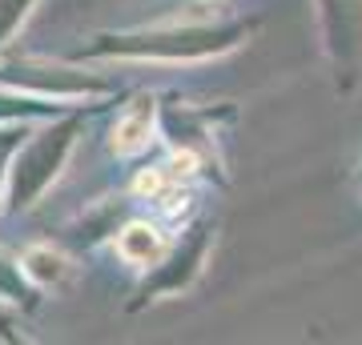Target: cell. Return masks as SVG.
Returning a JSON list of instances; mask_svg holds the SVG:
<instances>
[{
  "instance_id": "cell-1",
  "label": "cell",
  "mask_w": 362,
  "mask_h": 345,
  "mask_svg": "<svg viewBox=\"0 0 362 345\" xmlns=\"http://www.w3.org/2000/svg\"><path fill=\"white\" fill-rule=\"evenodd\" d=\"M322 8L326 52L342 89L362 80V0H318Z\"/></svg>"
},
{
  "instance_id": "cell-2",
  "label": "cell",
  "mask_w": 362,
  "mask_h": 345,
  "mask_svg": "<svg viewBox=\"0 0 362 345\" xmlns=\"http://www.w3.org/2000/svg\"><path fill=\"white\" fill-rule=\"evenodd\" d=\"M149 125H153V104L141 101V104H133L129 113L117 121V133H113V149L121 157H129V153H141L145 145H149Z\"/></svg>"
},
{
  "instance_id": "cell-3",
  "label": "cell",
  "mask_w": 362,
  "mask_h": 345,
  "mask_svg": "<svg viewBox=\"0 0 362 345\" xmlns=\"http://www.w3.org/2000/svg\"><path fill=\"white\" fill-rule=\"evenodd\" d=\"M117 249H121V257H129L137 265H149V261H157V257L165 253V241H161L157 229H149V225H129V229L121 233Z\"/></svg>"
}]
</instances>
